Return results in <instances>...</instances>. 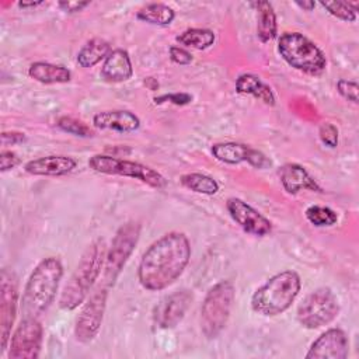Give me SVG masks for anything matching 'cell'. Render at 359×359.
<instances>
[{
	"label": "cell",
	"instance_id": "cell-1",
	"mask_svg": "<svg viewBox=\"0 0 359 359\" xmlns=\"http://www.w3.org/2000/svg\"><path fill=\"white\" fill-rule=\"evenodd\" d=\"M189 258L191 244L184 233L161 236L142 255L137 268L140 285L151 292L168 287L182 275Z\"/></svg>",
	"mask_w": 359,
	"mask_h": 359
},
{
	"label": "cell",
	"instance_id": "cell-2",
	"mask_svg": "<svg viewBox=\"0 0 359 359\" xmlns=\"http://www.w3.org/2000/svg\"><path fill=\"white\" fill-rule=\"evenodd\" d=\"M63 266L55 257L43 258L31 272L21 297L24 318H39L55 300Z\"/></svg>",
	"mask_w": 359,
	"mask_h": 359
},
{
	"label": "cell",
	"instance_id": "cell-3",
	"mask_svg": "<svg viewBox=\"0 0 359 359\" xmlns=\"http://www.w3.org/2000/svg\"><path fill=\"white\" fill-rule=\"evenodd\" d=\"M105 255L107 247L102 240H95L86 248L74 272L60 293L59 306L63 310H74L90 296V292L104 268Z\"/></svg>",
	"mask_w": 359,
	"mask_h": 359
},
{
	"label": "cell",
	"instance_id": "cell-4",
	"mask_svg": "<svg viewBox=\"0 0 359 359\" xmlns=\"http://www.w3.org/2000/svg\"><path fill=\"white\" fill-rule=\"evenodd\" d=\"M302 287V280L297 272L283 271L269 278L258 287L251 297V307L255 313L273 317L286 311Z\"/></svg>",
	"mask_w": 359,
	"mask_h": 359
},
{
	"label": "cell",
	"instance_id": "cell-5",
	"mask_svg": "<svg viewBox=\"0 0 359 359\" xmlns=\"http://www.w3.org/2000/svg\"><path fill=\"white\" fill-rule=\"evenodd\" d=\"M278 52L293 69L306 74H320L327 67L323 50L300 32H285L278 41Z\"/></svg>",
	"mask_w": 359,
	"mask_h": 359
},
{
	"label": "cell",
	"instance_id": "cell-6",
	"mask_svg": "<svg viewBox=\"0 0 359 359\" xmlns=\"http://www.w3.org/2000/svg\"><path fill=\"white\" fill-rule=\"evenodd\" d=\"M234 285L219 280L206 293L201 307V330L209 339L216 338L226 327L234 303Z\"/></svg>",
	"mask_w": 359,
	"mask_h": 359
},
{
	"label": "cell",
	"instance_id": "cell-7",
	"mask_svg": "<svg viewBox=\"0 0 359 359\" xmlns=\"http://www.w3.org/2000/svg\"><path fill=\"white\" fill-rule=\"evenodd\" d=\"M140 236V223L139 222H128L122 224L115 233L111 247L107 251L105 262H104V276L102 283L108 287L114 286L119 273L122 272L128 258L135 250Z\"/></svg>",
	"mask_w": 359,
	"mask_h": 359
},
{
	"label": "cell",
	"instance_id": "cell-8",
	"mask_svg": "<svg viewBox=\"0 0 359 359\" xmlns=\"http://www.w3.org/2000/svg\"><path fill=\"white\" fill-rule=\"evenodd\" d=\"M88 167L101 174L121 175L139 180L143 184L157 189L164 188L167 184L165 178L151 167L108 154H94L88 160Z\"/></svg>",
	"mask_w": 359,
	"mask_h": 359
},
{
	"label": "cell",
	"instance_id": "cell-9",
	"mask_svg": "<svg viewBox=\"0 0 359 359\" xmlns=\"http://www.w3.org/2000/svg\"><path fill=\"white\" fill-rule=\"evenodd\" d=\"M339 304L330 287H318L309 293L297 307L299 323L309 330L320 328L337 318Z\"/></svg>",
	"mask_w": 359,
	"mask_h": 359
},
{
	"label": "cell",
	"instance_id": "cell-10",
	"mask_svg": "<svg viewBox=\"0 0 359 359\" xmlns=\"http://www.w3.org/2000/svg\"><path fill=\"white\" fill-rule=\"evenodd\" d=\"M107 296L108 286L101 283L87 297V302L84 303L74 325V337L79 342L88 344L97 337L104 318Z\"/></svg>",
	"mask_w": 359,
	"mask_h": 359
},
{
	"label": "cell",
	"instance_id": "cell-11",
	"mask_svg": "<svg viewBox=\"0 0 359 359\" xmlns=\"http://www.w3.org/2000/svg\"><path fill=\"white\" fill-rule=\"evenodd\" d=\"M43 338V328L38 318H22L14 330L10 345V359H35L39 356Z\"/></svg>",
	"mask_w": 359,
	"mask_h": 359
},
{
	"label": "cell",
	"instance_id": "cell-12",
	"mask_svg": "<svg viewBox=\"0 0 359 359\" xmlns=\"http://www.w3.org/2000/svg\"><path fill=\"white\" fill-rule=\"evenodd\" d=\"M18 290L17 280L11 271L3 269L0 276V337H1V352L7 349L10 341L11 327L15 320Z\"/></svg>",
	"mask_w": 359,
	"mask_h": 359
},
{
	"label": "cell",
	"instance_id": "cell-13",
	"mask_svg": "<svg viewBox=\"0 0 359 359\" xmlns=\"http://www.w3.org/2000/svg\"><path fill=\"white\" fill-rule=\"evenodd\" d=\"M212 154L222 163L226 164H238V163H248L254 168L264 170L271 167V160L259 150L236 142H226V143H216L212 146Z\"/></svg>",
	"mask_w": 359,
	"mask_h": 359
},
{
	"label": "cell",
	"instance_id": "cell-14",
	"mask_svg": "<svg viewBox=\"0 0 359 359\" xmlns=\"http://www.w3.org/2000/svg\"><path fill=\"white\" fill-rule=\"evenodd\" d=\"M226 208L231 219L245 231L257 237L268 236L272 230V223L257 209L238 198H229Z\"/></svg>",
	"mask_w": 359,
	"mask_h": 359
},
{
	"label": "cell",
	"instance_id": "cell-15",
	"mask_svg": "<svg viewBox=\"0 0 359 359\" xmlns=\"http://www.w3.org/2000/svg\"><path fill=\"white\" fill-rule=\"evenodd\" d=\"M349 352L346 334L339 328L323 332L309 348L306 359H345Z\"/></svg>",
	"mask_w": 359,
	"mask_h": 359
},
{
	"label": "cell",
	"instance_id": "cell-16",
	"mask_svg": "<svg viewBox=\"0 0 359 359\" xmlns=\"http://www.w3.org/2000/svg\"><path fill=\"white\" fill-rule=\"evenodd\" d=\"M192 299V293L187 289L168 294L154 310L156 324L160 328H174L178 325L188 311Z\"/></svg>",
	"mask_w": 359,
	"mask_h": 359
},
{
	"label": "cell",
	"instance_id": "cell-17",
	"mask_svg": "<svg viewBox=\"0 0 359 359\" xmlns=\"http://www.w3.org/2000/svg\"><path fill=\"white\" fill-rule=\"evenodd\" d=\"M77 167V161L70 156L52 154L25 163L24 170L31 175L42 177H60L72 172Z\"/></svg>",
	"mask_w": 359,
	"mask_h": 359
},
{
	"label": "cell",
	"instance_id": "cell-18",
	"mask_svg": "<svg viewBox=\"0 0 359 359\" xmlns=\"http://www.w3.org/2000/svg\"><path fill=\"white\" fill-rule=\"evenodd\" d=\"M279 180L283 189L290 195H296L300 191L323 192L321 187L306 171V168L296 163H287L282 165L279 170Z\"/></svg>",
	"mask_w": 359,
	"mask_h": 359
},
{
	"label": "cell",
	"instance_id": "cell-19",
	"mask_svg": "<svg viewBox=\"0 0 359 359\" xmlns=\"http://www.w3.org/2000/svg\"><path fill=\"white\" fill-rule=\"evenodd\" d=\"M101 79L107 83H122L132 77V62L126 50L115 49L105 57L101 67Z\"/></svg>",
	"mask_w": 359,
	"mask_h": 359
},
{
	"label": "cell",
	"instance_id": "cell-20",
	"mask_svg": "<svg viewBox=\"0 0 359 359\" xmlns=\"http://www.w3.org/2000/svg\"><path fill=\"white\" fill-rule=\"evenodd\" d=\"M93 123L98 129H112L116 132H133L139 129L140 119L126 109L101 111L93 116Z\"/></svg>",
	"mask_w": 359,
	"mask_h": 359
},
{
	"label": "cell",
	"instance_id": "cell-21",
	"mask_svg": "<svg viewBox=\"0 0 359 359\" xmlns=\"http://www.w3.org/2000/svg\"><path fill=\"white\" fill-rule=\"evenodd\" d=\"M28 74L31 79L42 84L67 83L72 79V73L67 67L48 62H34L28 67Z\"/></svg>",
	"mask_w": 359,
	"mask_h": 359
},
{
	"label": "cell",
	"instance_id": "cell-22",
	"mask_svg": "<svg viewBox=\"0 0 359 359\" xmlns=\"http://www.w3.org/2000/svg\"><path fill=\"white\" fill-rule=\"evenodd\" d=\"M236 91L240 94H250L261 100L266 105H275V95L269 86H266L261 79L251 73L241 74L236 81Z\"/></svg>",
	"mask_w": 359,
	"mask_h": 359
},
{
	"label": "cell",
	"instance_id": "cell-23",
	"mask_svg": "<svg viewBox=\"0 0 359 359\" xmlns=\"http://www.w3.org/2000/svg\"><path fill=\"white\" fill-rule=\"evenodd\" d=\"M257 8V35L261 42H269L276 36V14L269 1L251 3Z\"/></svg>",
	"mask_w": 359,
	"mask_h": 359
},
{
	"label": "cell",
	"instance_id": "cell-24",
	"mask_svg": "<svg viewBox=\"0 0 359 359\" xmlns=\"http://www.w3.org/2000/svg\"><path fill=\"white\" fill-rule=\"evenodd\" d=\"M111 53V45L101 38H93L90 41H87L80 50L77 52V63L84 67H93L97 63H100L102 59L105 60V57Z\"/></svg>",
	"mask_w": 359,
	"mask_h": 359
},
{
	"label": "cell",
	"instance_id": "cell-25",
	"mask_svg": "<svg viewBox=\"0 0 359 359\" xmlns=\"http://www.w3.org/2000/svg\"><path fill=\"white\" fill-rule=\"evenodd\" d=\"M175 17L174 10L163 3H150L137 11V18L149 24L168 25Z\"/></svg>",
	"mask_w": 359,
	"mask_h": 359
},
{
	"label": "cell",
	"instance_id": "cell-26",
	"mask_svg": "<svg viewBox=\"0 0 359 359\" xmlns=\"http://www.w3.org/2000/svg\"><path fill=\"white\" fill-rule=\"evenodd\" d=\"M177 41L184 46L202 50L213 45L215 32L206 28H188L177 35Z\"/></svg>",
	"mask_w": 359,
	"mask_h": 359
},
{
	"label": "cell",
	"instance_id": "cell-27",
	"mask_svg": "<svg viewBox=\"0 0 359 359\" xmlns=\"http://www.w3.org/2000/svg\"><path fill=\"white\" fill-rule=\"evenodd\" d=\"M181 184L196 192V194H202V195H215L219 191V184L216 180H213L209 175L201 174V172H188L181 175L180 178Z\"/></svg>",
	"mask_w": 359,
	"mask_h": 359
},
{
	"label": "cell",
	"instance_id": "cell-28",
	"mask_svg": "<svg viewBox=\"0 0 359 359\" xmlns=\"http://www.w3.org/2000/svg\"><path fill=\"white\" fill-rule=\"evenodd\" d=\"M306 219L316 227H331L338 222V215L328 206L313 205L304 212Z\"/></svg>",
	"mask_w": 359,
	"mask_h": 359
},
{
	"label": "cell",
	"instance_id": "cell-29",
	"mask_svg": "<svg viewBox=\"0 0 359 359\" xmlns=\"http://www.w3.org/2000/svg\"><path fill=\"white\" fill-rule=\"evenodd\" d=\"M56 126L63 130V132H67L70 135H74V136H80V137H90L93 136V130L81 121L79 119H74L72 116H62L57 119L56 122Z\"/></svg>",
	"mask_w": 359,
	"mask_h": 359
},
{
	"label": "cell",
	"instance_id": "cell-30",
	"mask_svg": "<svg viewBox=\"0 0 359 359\" xmlns=\"http://www.w3.org/2000/svg\"><path fill=\"white\" fill-rule=\"evenodd\" d=\"M320 4L331 15H334L342 21L353 22L356 20V11L352 10L349 3H346V1H320Z\"/></svg>",
	"mask_w": 359,
	"mask_h": 359
},
{
	"label": "cell",
	"instance_id": "cell-31",
	"mask_svg": "<svg viewBox=\"0 0 359 359\" xmlns=\"http://www.w3.org/2000/svg\"><path fill=\"white\" fill-rule=\"evenodd\" d=\"M320 140L330 149H335L338 146V129L335 125L330 122H324L318 128Z\"/></svg>",
	"mask_w": 359,
	"mask_h": 359
},
{
	"label": "cell",
	"instance_id": "cell-32",
	"mask_svg": "<svg viewBox=\"0 0 359 359\" xmlns=\"http://www.w3.org/2000/svg\"><path fill=\"white\" fill-rule=\"evenodd\" d=\"M337 90L339 93V95L353 104H358V83L356 81H351V80H345L341 79L337 83Z\"/></svg>",
	"mask_w": 359,
	"mask_h": 359
},
{
	"label": "cell",
	"instance_id": "cell-33",
	"mask_svg": "<svg viewBox=\"0 0 359 359\" xmlns=\"http://www.w3.org/2000/svg\"><path fill=\"white\" fill-rule=\"evenodd\" d=\"M170 59L177 65H189L192 62V55L180 46L170 48Z\"/></svg>",
	"mask_w": 359,
	"mask_h": 359
},
{
	"label": "cell",
	"instance_id": "cell-34",
	"mask_svg": "<svg viewBox=\"0 0 359 359\" xmlns=\"http://www.w3.org/2000/svg\"><path fill=\"white\" fill-rule=\"evenodd\" d=\"M20 164V157L11 150H1L0 153V170L7 171Z\"/></svg>",
	"mask_w": 359,
	"mask_h": 359
},
{
	"label": "cell",
	"instance_id": "cell-35",
	"mask_svg": "<svg viewBox=\"0 0 359 359\" xmlns=\"http://www.w3.org/2000/svg\"><path fill=\"white\" fill-rule=\"evenodd\" d=\"M161 100H170V102L175 104V105H185L188 102H191L192 97L189 94H184V93H177V94H168V95H163L158 98H154L156 102H161Z\"/></svg>",
	"mask_w": 359,
	"mask_h": 359
},
{
	"label": "cell",
	"instance_id": "cell-36",
	"mask_svg": "<svg viewBox=\"0 0 359 359\" xmlns=\"http://www.w3.org/2000/svg\"><path fill=\"white\" fill-rule=\"evenodd\" d=\"M25 140V135L21 133V132H3L1 133V142H3V146H8V144H17V143H21Z\"/></svg>",
	"mask_w": 359,
	"mask_h": 359
},
{
	"label": "cell",
	"instance_id": "cell-37",
	"mask_svg": "<svg viewBox=\"0 0 359 359\" xmlns=\"http://www.w3.org/2000/svg\"><path fill=\"white\" fill-rule=\"evenodd\" d=\"M90 1H59V7L66 13H77L81 11L84 7H87Z\"/></svg>",
	"mask_w": 359,
	"mask_h": 359
},
{
	"label": "cell",
	"instance_id": "cell-38",
	"mask_svg": "<svg viewBox=\"0 0 359 359\" xmlns=\"http://www.w3.org/2000/svg\"><path fill=\"white\" fill-rule=\"evenodd\" d=\"M296 6H299L300 8L306 10V11H311L316 7V3L309 0V1H296Z\"/></svg>",
	"mask_w": 359,
	"mask_h": 359
},
{
	"label": "cell",
	"instance_id": "cell-39",
	"mask_svg": "<svg viewBox=\"0 0 359 359\" xmlns=\"http://www.w3.org/2000/svg\"><path fill=\"white\" fill-rule=\"evenodd\" d=\"M43 4V1H20L18 6L22 7V8H27V7H36V6H41Z\"/></svg>",
	"mask_w": 359,
	"mask_h": 359
}]
</instances>
